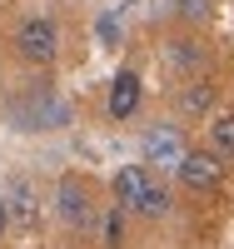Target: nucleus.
I'll use <instances>...</instances> for the list:
<instances>
[{"label": "nucleus", "mask_w": 234, "mask_h": 249, "mask_svg": "<svg viewBox=\"0 0 234 249\" xmlns=\"http://www.w3.org/2000/svg\"><path fill=\"white\" fill-rule=\"evenodd\" d=\"M209 144H215V155H234V115H219L215 124H209Z\"/></svg>", "instance_id": "6e6552de"}, {"label": "nucleus", "mask_w": 234, "mask_h": 249, "mask_svg": "<svg viewBox=\"0 0 234 249\" xmlns=\"http://www.w3.org/2000/svg\"><path fill=\"white\" fill-rule=\"evenodd\" d=\"M209 100H215V90H209V85H189L180 105H184V115H199V110H209Z\"/></svg>", "instance_id": "1a4fd4ad"}, {"label": "nucleus", "mask_w": 234, "mask_h": 249, "mask_svg": "<svg viewBox=\"0 0 234 249\" xmlns=\"http://www.w3.org/2000/svg\"><path fill=\"white\" fill-rule=\"evenodd\" d=\"M5 224H10V204H5V195H0V234H5Z\"/></svg>", "instance_id": "4468645a"}, {"label": "nucleus", "mask_w": 234, "mask_h": 249, "mask_svg": "<svg viewBox=\"0 0 234 249\" xmlns=\"http://www.w3.org/2000/svg\"><path fill=\"white\" fill-rule=\"evenodd\" d=\"M15 50L20 60H30V65H50V60L60 55V30L50 15H30L25 25L15 30Z\"/></svg>", "instance_id": "7ed1b4c3"}, {"label": "nucleus", "mask_w": 234, "mask_h": 249, "mask_svg": "<svg viewBox=\"0 0 234 249\" xmlns=\"http://www.w3.org/2000/svg\"><path fill=\"white\" fill-rule=\"evenodd\" d=\"M204 15H209V0H180V20L195 25V20H204Z\"/></svg>", "instance_id": "9d476101"}, {"label": "nucleus", "mask_w": 234, "mask_h": 249, "mask_svg": "<svg viewBox=\"0 0 234 249\" xmlns=\"http://www.w3.org/2000/svg\"><path fill=\"white\" fill-rule=\"evenodd\" d=\"M140 150H144V164H180V155H184V140H180V130H150L140 140Z\"/></svg>", "instance_id": "39448f33"}, {"label": "nucleus", "mask_w": 234, "mask_h": 249, "mask_svg": "<svg viewBox=\"0 0 234 249\" xmlns=\"http://www.w3.org/2000/svg\"><path fill=\"white\" fill-rule=\"evenodd\" d=\"M135 110H140V75L135 70H120L110 80V115L115 120H130Z\"/></svg>", "instance_id": "0eeeda50"}, {"label": "nucleus", "mask_w": 234, "mask_h": 249, "mask_svg": "<svg viewBox=\"0 0 234 249\" xmlns=\"http://www.w3.org/2000/svg\"><path fill=\"white\" fill-rule=\"evenodd\" d=\"M120 234H125V219H120V210L110 214V244H120Z\"/></svg>", "instance_id": "ddd939ff"}, {"label": "nucleus", "mask_w": 234, "mask_h": 249, "mask_svg": "<svg viewBox=\"0 0 234 249\" xmlns=\"http://www.w3.org/2000/svg\"><path fill=\"white\" fill-rule=\"evenodd\" d=\"M175 175H180V184L189 195H204V190H215L219 184V175H224V164L215 160V155H199V150H184L180 155V164H175Z\"/></svg>", "instance_id": "20e7f679"}, {"label": "nucleus", "mask_w": 234, "mask_h": 249, "mask_svg": "<svg viewBox=\"0 0 234 249\" xmlns=\"http://www.w3.org/2000/svg\"><path fill=\"white\" fill-rule=\"evenodd\" d=\"M55 199H60V219H65V224H85V219H90V195H85V184L75 175L60 179Z\"/></svg>", "instance_id": "423d86ee"}, {"label": "nucleus", "mask_w": 234, "mask_h": 249, "mask_svg": "<svg viewBox=\"0 0 234 249\" xmlns=\"http://www.w3.org/2000/svg\"><path fill=\"white\" fill-rule=\"evenodd\" d=\"M115 199H120V210H135V214H144V219H160V214L169 210V195L150 179L144 164H125V170L115 175Z\"/></svg>", "instance_id": "f257e3e1"}, {"label": "nucleus", "mask_w": 234, "mask_h": 249, "mask_svg": "<svg viewBox=\"0 0 234 249\" xmlns=\"http://www.w3.org/2000/svg\"><path fill=\"white\" fill-rule=\"evenodd\" d=\"M10 115H15L20 130H60V124H70V105L55 90H45V85H35L25 100H15Z\"/></svg>", "instance_id": "f03ea898"}, {"label": "nucleus", "mask_w": 234, "mask_h": 249, "mask_svg": "<svg viewBox=\"0 0 234 249\" xmlns=\"http://www.w3.org/2000/svg\"><path fill=\"white\" fill-rule=\"evenodd\" d=\"M175 60H180V65H199V50H195V40H175Z\"/></svg>", "instance_id": "9b49d317"}, {"label": "nucleus", "mask_w": 234, "mask_h": 249, "mask_svg": "<svg viewBox=\"0 0 234 249\" xmlns=\"http://www.w3.org/2000/svg\"><path fill=\"white\" fill-rule=\"evenodd\" d=\"M115 30H120V15L110 10V15H105V20H100V40H110V45H115Z\"/></svg>", "instance_id": "f8f14e48"}]
</instances>
